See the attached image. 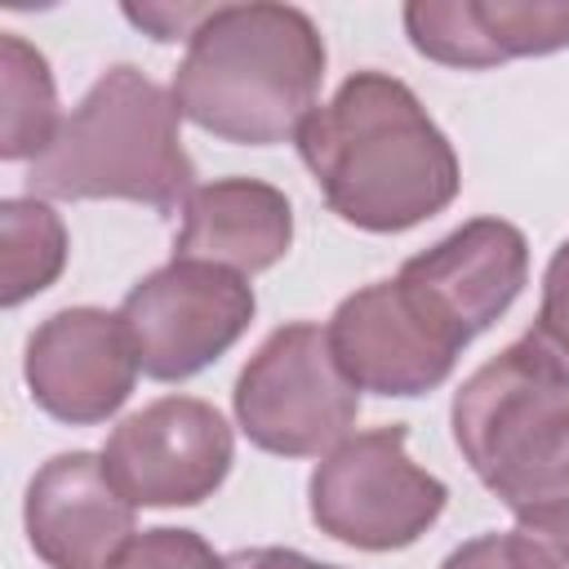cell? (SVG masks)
Here are the masks:
<instances>
[{
    "instance_id": "obj_16",
    "label": "cell",
    "mask_w": 569,
    "mask_h": 569,
    "mask_svg": "<svg viewBox=\"0 0 569 569\" xmlns=\"http://www.w3.org/2000/svg\"><path fill=\"white\" fill-rule=\"evenodd\" d=\"M0 240H4V289H0L4 307L44 293L67 267V249H71L67 227L36 196H13L0 204Z\"/></svg>"
},
{
    "instance_id": "obj_20",
    "label": "cell",
    "mask_w": 569,
    "mask_h": 569,
    "mask_svg": "<svg viewBox=\"0 0 569 569\" xmlns=\"http://www.w3.org/2000/svg\"><path fill=\"white\" fill-rule=\"evenodd\" d=\"M533 338L569 369V240L551 253L542 271V307H538Z\"/></svg>"
},
{
    "instance_id": "obj_1",
    "label": "cell",
    "mask_w": 569,
    "mask_h": 569,
    "mask_svg": "<svg viewBox=\"0 0 569 569\" xmlns=\"http://www.w3.org/2000/svg\"><path fill=\"white\" fill-rule=\"evenodd\" d=\"M293 142L325 204L347 227L373 236H396L445 213L462 187L453 142L418 93L387 71L347 76Z\"/></svg>"
},
{
    "instance_id": "obj_12",
    "label": "cell",
    "mask_w": 569,
    "mask_h": 569,
    "mask_svg": "<svg viewBox=\"0 0 569 569\" xmlns=\"http://www.w3.org/2000/svg\"><path fill=\"white\" fill-rule=\"evenodd\" d=\"M467 342L485 333L529 280V240L502 218H471L396 271Z\"/></svg>"
},
{
    "instance_id": "obj_23",
    "label": "cell",
    "mask_w": 569,
    "mask_h": 569,
    "mask_svg": "<svg viewBox=\"0 0 569 569\" xmlns=\"http://www.w3.org/2000/svg\"><path fill=\"white\" fill-rule=\"evenodd\" d=\"M227 569H338V565H320L289 547H240L227 556Z\"/></svg>"
},
{
    "instance_id": "obj_6",
    "label": "cell",
    "mask_w": 569,
    "mask_h": 569,
    "mask_svg": "<svg viewBox=\"0 0 569 569\" xmlns=\"http://www.w3.org/2000/svg\"><path fill=\"white\" fill-rule=\"evenodd\" d=\"M569 413V369L533 338H516L453 391V440L476 480L502 498Z\"/></svg>"
},
{
    "instance_id": "obj_8",
    "label": "cell",
    "mask_w": 569,
    "mask_h": 569,
    "mask_svg": "<svg viewBox=\"0 0 569 569\" xmlns=\"http://www.w3.org/2000/svg\"><path fill=\"white\" fill-rule=\"evenodd\" d=\"M325 333L342 373L373 396L436 391L467 347V338L440 311H431L400 276L373 280L342 298Z\"/></svg>"
},
{
    "instance_id": "obj_19",
    "label": "cell",
    "mask_w": 569,
    "mask_h": 569,
    "mask_svg": "<svg viewBox=\"0 0 569 569\" xmlns=\"http://www.w3.org/2000/svg\"><path fill=\"white\" fill-rule=\"evenodd\" d=\"M551 498H569V413L560 418V427L547 436V445L538 449V458L525 467V476L498 498L511 511L533 507V502H551Z\"/></svg>"
},
{
    "instance_id": "obj_7",
    "label": "cell",
    "mask_w": 569,
    "mask_h": 569,
    "mask_svg": "<svg viewBox=\"0 0 569 569\" xmlns=\"http://www.w3.org/2000/svg\"><path fill=\"white\" fill-rule=\"evenodd\" d=\"M258 311L253 284L213 262H164L142 276L124 302L120 325L138 351V369L156 382H182L227 356Z\"/></svg>"
},
{
    "instance_id": "obj_10",
    "label": "cell",
    "mask_w": 569,
    "mask_h": 569,
    "mask_svg": "<svg viewBox=\"0 0 569 569\" xmlns=\"http://www.w3.org/2000/svg\"><path fill=\"white\" fill-rule=\"evenodd\" d=\"M138 373V351L120 316L102 307L53 311L27 338L22 356L31 400L67 427H93L120 413V405L133 396Z\"/></svg>"
},
{
    "instance_id": "obj_21",
    "label": "cell",
    "mask_w": 569,
    "mask_h": 569,
    "mask_svg": "<svg viewBox=\"0 0 569 569\" xmlns=\"http://www.w3.org/2000/svg\"><path fill=\"white\" fill-rule=\"evenodd\" d=\"M213 4H191V9H173V4H124V18L138 22L142 31H151V40H191V31L209 18Z\"/></svg>"
},
{
    "instance_id": "obj_15",
    "label": "cell",
    "mask_w": 569,
    "mask_h": 569,
    "mask_svg": "<svg viewBox=\"0 0 569 569\" xmlns=\"http://www.w3.org/2000/svg\"><path fill=\"white\" fill-rule=\"evenodd\" d=\"M0 156L4 160H40L62 120H58V89L44 53L22 36H0Z\"/></svg>"
},
{
    "instance_id": "obj_9",
    "label": "cell",
    "mask_w": 569,
    "mask_h": 569,
    "mask_svg": "<svg viewBox=\"0 0 569 569\" xmlns=\"http://www.w3.org/2000/svg\"><path fill=\"white\" fill-rule=\"evenodd\" d=\"M236 458L227 418L196 396H164L129 413L102 449L111 485L133 507H196L213 498Z\"/></svg>"
},
{
    "instance_id": "obj_11",
    "label": "cell",
    "mask_w": 569,
    "mask_h": 569,
    "mask_svg": "<svg viewBox=\"0 0 569 569\" xmlns=\"http://www.w3.org/2000/svg\"><path fill=\"white\" fill-rule=\"evenodd\" d=\"M22 525L49 569H107L138 533L133 502L111 485L102 453L84 449L58 453L31 476Z\"/></svg>"
},
{
    "instance_id": "obj_2",
    "label": "cell",
    "mask_w": 569,
    "mask_h": 569,
    "mask_svg": "<svg viewBox=\"0 0 569 569\" xmlns=\"http://www.w3.org/2000/svg\"><path fill=\"white\" fill-rule=\"evenodd\" d=\"M325 80V36L293 4H213L173 71V107L196 129L276 147L298 138Z\"/></svg>"
},
{
    "instance_id": "obj_4",
    "label": "cell",
    "mask_w": 569,
    "mask_h": 569,
    "mask_svg": "<svg viewBox=\"0 0 569 569\" xmlns=\"http://www.w3.org/2000/svg\"><path fill=\"white\" fill-rule=\"evenodd\" d=\"M236 422L262 453L316 458L347 440L360 413V387L342 373L329 333L311 320L280 325L240 369Z\"/></svg>"
},
{
    "instance_id": "obj_13",
    "label": "cell",
    "mask_w": 569,
    "mask_h": 569,
    "mask_svg": "<svg viewBox=\"0 0 569 569\" xmlns=\"http://www.w3.org/2000/svg\"><path fill=\"white\" fill-rule=\"evenodd\" d=\"M405 31L422 58L485 71L569 49V0H413Z\"/></svg>"
},
{
    "instance_id": "obj_3",
    "label": "cell",
    "mask_w": 569,
    "mask_h": 569,
    "mask_svg": "<svg viewBox=\"0 0 569 569\" xmlns=\"http://www.w3.org/2000/svg\"><path fill=\"white\" fill-rule=\"evenodd\" d=\"M173 93L138 67H107L62 120L53 147L31 160L27 187L40 200H133L160 213L196 191V164L178 133Z\"/></svg>"
},
{
    "instance_id": "obj_14",
    "label": "cell",
    "mask_w": 569,
    "mask_h": 569,
    "mask_svg": "<svg viewBox=\"0 0 569 569\" xmlns=\"http://www.w3.org/2000/svg\"><path fill=\"white\" fill-rule=\"evenodd\" d=\"M293 244L289 196L258 178H218L187 196L182 227L173 236V258L213 262L236 276H258L276 267Z\"/></svg>"
},
{
    "instance_id": "obj_17",
    "label": "cell",
    "mask_w": 569,
    "mask_h": 569,
    "mask_svg": "<svg viewBox=\"0 0 569 569\" xmlns=\"http://www.w3.org/2000/svg\"><path fill=\"white\" fill-rule=\"evenodd\" d=\"M507 551L516 569H569V498L520 507Z\"/></svg>"
},
{
    "instance_id": "obj_5",
    "label": "cell",
    "mask_w": 569,
    "mask_h": 569,
    "mask_svg": "<svg viewBox=\"0 0 569 569\" xmlns=\"http://www.w3.org/2000/svg\"><path fill=\"white\" fill-rule=\"evenodd\" d=\"M405 440L409 431L391 422L356 431L320 458L307 485L320 533L356 551H400L440 520L449 489L405 453Z\"/></svg>"
},
{
    "instance_id": "obj_22",
    "label": "cell",
    "mask_w": 569,
    "mask_h": 569,
    "mask_svg": "<svg viewBox=\"0 0 569 569\" xmlns=\"http://www.w3.org/2000/svg\"><path fill=\"white\" fill-rule=\"evenodd\" d=\"M440 569H516V560L507 551V533H480L458 551H449Z\"/></svg>"
},
{
    "instance_id": "obj_18",
    "label": "cell",
    "mask_w": 569,
    "mask_h": 569,
    "mask_svg": "<svg viewBox=\"0 0 569 569\" xmlns=\"http://www.w3.org/2000/svg\"><path fill=\"white\" fill-rule=\"evenodd\" d=\"M107 569H227V556H218L196 529L160 525L133 533Z\"/></svg>"
}]
</instances>
